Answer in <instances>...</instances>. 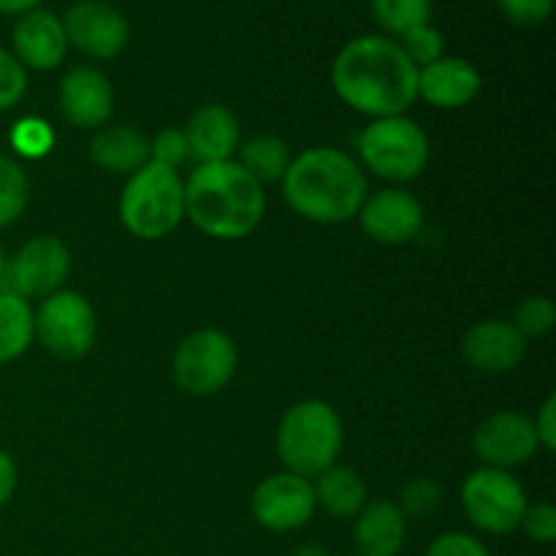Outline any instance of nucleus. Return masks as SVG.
<instances>
[{"mask_svg":"<svg viewBox=\"0 0 556 556\" xmlns=\"http://www.w3.org/2000/svg\"><path fill=\"white\" fill-rule=\"evenodd\" d=\"M98 320L81 293L58 291L41 299L33 313V340L60 362H76L96 345Z\"/></svg>","mask_w":556,"mask_h":556,"instance_id":"0eeeda50","label":"nucleus"},{"mask_svg":"<svg viewBox=\"0 0 556 556\" xmlns=\"http://www.w3.org/2000/svg\"><path fill=\"white\" fill-rule=\"evenodd\" d=\"M27 190L30 185L20 163L9 155H0V228L22 215L27 204Z\"/></svg>","mask_w":556,"mask_h":556,"instance_id":"a878e982","label":"nucleus"},{"mask_svg":"<svg viewBox=\"0 0 556 556\" xmlns=\"http://www.w3.org/2000/svg\"><path fill=\"white\" fill-rule=\"evenodd\" d=\"M16 489V465L3 448H0V508L14 497Z\"/></svg>","mask_w":556,"mask_h":556,"instance_id":"e433bc0d","label":"nucleus"},{"mask_svg":"<svg viewBox=\"0 0 556 556\" xmlns=\"http://www.w3.org/2000/svg\"><path fill=\"white\" fill-rule=\"evenodd\" d=\"M253 519L269 532H293L302 530L315 516V486L309 478L293 476V472H277L258 483L250 500Z\"/></svg>","mask_w":556,"mask_h":556,"instance_id":"f8f14e48","label":"nucleus"},{"mask_svg":"<svg viewBox=\"0 0 556 556\" xmlns=\"http://www.w3.org/2000/svg\"><path fill=\"white\" fill-rule=\"evenodd\" d=\"M331 87L353 112L372 119L396 117L418 98V68L396 38L367 33L351 38L337 52Z\"/></svg>","mask_w":556,"mask_h":556,"instance_id":"f257e3e1","label":"nucleus"},{"mask_svg":"<svg viewBox=\"0 0 556 556\" xmlns=\"http://www.w3.org/2000/svg\"><path fill=\"white\" fill-rule=\"evenodd\" d=\"M43 0H0V14H9V16H20L25 11L38 9Z\"/></svg>","mask_w":556,"mask_h":556,"instance_id":"4c0bfd02","label":"nucleus"},{"mask_svg":"<svg viewBox=\"0 0 556 556\" xmlns=\"http://www.w3.org/2000/svg\"><path fill=\"white\" fill-rule=\"evenodd\" d=\"M481 74L465 58L443 54L434 63L418 68V98L434 109H462L481 92Z\"/></svg>","mask_w":556,"mask_h":556,"instance_id":"a211bd4d","label":"nucleus"},{"mask_svg":"<svg viewBox=\"0 0 556 556\" xmlns=\"http://www.w3.org/2000/svg\"><path fill=\"white\" fill-rule=\"evenodd\" d=\"M90 157L112 174H136L150 163V139L130 125H112L92 136Z\"/></svg>","mask_w":556,"mask_h":556,"instance_id":"412c9836","label":"nucleus"},{"mask_svg":"<svg viewBox=\"0 0 556 556\" xmlns=\"http://www.w3.org/2000/svg\"><path fill=\"white\" fill-rule=\"evenodd\" d=\"M190 157L199 163H220L233 161V152L239 150V119L223 103H206L190 117L188 130Z\"/></svg>","mask_w":556,"mask_h":556,"instance_id":"6ab92c4d","label":"nucleus"},{"mask_svg":"<svg viewBox=\"0 0 556 556\" xmlns=\"http://www.w3.org/2000/svg\"><path fill=\"white\" fill-rule=\"evenodd\" d=\"M291 556H331L329 548L320 546V543H302V546L293 548Z\"/></svg>","mask_w":556,"mask_h":556,"instance_id":"58836bf2","label":"nucleus"},{"mask_svg":"<svg viewBox=\"0 0 556 556\" xmlns=\"http://www.w3.org/2000/svg\"><path fill=\"white\" fill-rule=\"evenodd\" d=\"M33 345V307L14 293H0V364L20 358Z\"/></svg>","mask_w":556,"mask_h":556,"instance_id":"b1692460","label":"nucleus"},{"mask_svg":"<svg viewBox=\"0 0 556 556\" xmlns=\"http://www.w3.org/2000/svg\"><path fill=\"white\" fill-rule=\"evenodd\" d=\"M27 90V71L11 49L0 47V112H9L22 101Z\"/></svg>","mask_w":556,"mask_h":556,"instance_id":"7c9ffc66","label":"nucleus"},{"mask_svg":"<svg viewBox=\"0 0 556 556\" xmlns=\"http://www.w3.org/2000/svg\"><path fill=\"white\" fill-rule=\"evenodd\" d=\"M527 340L508 320H481L462 337V356L478 372H510L521 364Z\"/></svg>","mask_w":556,"mask_h":556,"instance_id":"f3484780","label":"nucleus"},{"mask_svg":"<svg viewBox=\"0 0 556 556\" xmlns=\"http://www.w3.org/2000/svg\"><path fill=\"white\" fill-rule=\"evenodd\" d=\"M532 424H535V434L541 448L552 454L556 448V396L554 394L543 402V407L538 410V416L532 418Z\"/></svg>","mask_w":556,"mask_h":556,"instance_id":"c9c22d12","label":"nucleus"},{"mask_svg":"<svg viewBox=\"0 0 556 556\" xmlns=\"http://www.w3.org/2000/svg\"><path fill=\"white\" fill-rule=\"evenodd\" d=\"M369 9L383 36L396 41L413 27L432 22V0H369Z\"/></svg>","mask_w":556,"mask_h":556,"instance_id":"393cba45","label":"nucleus"},{"mask_svg":"<svg viewBox=\"0 0 556 556\" xmlns=\"http://www.w3.org/2000/svg\"><path fill=\"white\" fill-rule=\"evenodd\" d=\"M60 112L76 128H101L114 112V90L106 74L76 65L60 79Z\"/></svg>","mask_w":556,"mask_h":556,"instance_id":"dca6fc26","label":"nucleus"},{"mask_svg":"<svg viewBox=\"0 0 556 556\" xmlns=\"http://www.w3.org/2000/svg\"><path fill=\"white\" fill-rule=\"evenodd\" d=\"M3 269H5V255H3V248H0V280H3Z\"/></svg>","mask_w":556,"mask_h":556,"instance_id":"ea45409f","label":"nucleus"},{"mask_svg":"<svg viewBox=\"0 0 556 556\" xmlns=\"http://www.w3.org/2000/svg\"><path fill=\"white\" fill-rule=\"evenodd\" d=\"M264 212V185L237 161L199 163L185 182V215L212 239L248 237Z\"/></svg>","mask_w":556,"mask_h":556,"instance_id":"7ed1b4c3","label":"nucleus"},{"mask_svg":"<svg viewBox=\"0 0 556 556\" xmlns=\"http://www.w3.org/2000/svg\"><path fill=\"white\" fill-rule=\"evenodd\" d=\"M288 206L304 220L337 226L358 215L367 199L362 166L334 147H309L296 155L282 177Z\"/></svg>","mask_w":556,"mask_h":556,"instance_id":"f03ea898","label":"nucleus"},{"mask_svg":"<svg viewBox=\"0 0 556 556\" xmlns=\"http://www.w3.org/2000/svg\"><path fill=\"white\" fill-rule=\"evenodd\" d=\"M462 508L467 519L489 535H508L519 530L527 505L525 486L508 470L481 467L462 483Z\"/></svg>","mask_w":556,"mask_h":556,"instance_id":"6e6552de","label":"nucleus"},{"mask_svg":"<svg viewBox=\"0 0 556 556\" xmlns=\"http://www.w3.org/2000/svg\"><path fill=\"white\" fill-rule=\"evenodd\" d=\"M358 155L364 166L391 182H410L421 177L429 163V139L416 119L396 114L378 117L358 134Z\"/></svg>","mask_w":556,"mask_h":556,"instance_id":"423d86ee","label":"nucleus"},{"mask_svg":"<svg viewBox=\"0 0 556 556\" xmlns=\"http://www.w3.org/2000/svg\"><path fill=\"white\" fill-rule=\"evenodd\" d=\"M362 228L380 244H407L424 226V206L413 193L402 188H386L364 199Z\"/></svg>","mask_w":556,"mask_h":556,"instance_id":"2eb2a0df","label":"nucleus"},{"mask_svg":"<svg viewBox=\"0 0 556 556\" xmlns=\"http://www.w3.org/2000/svg\"><path fill=\"white\" fill-rule=\"evenodd\" d=\"M556 320V307L548 296H527L519 307L514 309V326L525 340H538V337H546L554 329Z\"/></svg>","mask_w":556,"mask_h":556,"instance_id":"bb28decb","label":"nucleus"},{"mask_svg":"<svg viewBox=\"0 0 556 556\" xmlns=\"http://www.w3.org/2000/svg\"><path fill=\"white\" fill-rule=\"evenodd\" d=\"M185 217V182L174 168L147 163L130 174L119 195V220L134 237L155 242L168 237Z\"/></svg>","mask_w":556,"mask_h":556,"instance_id":"39448f33","label":"nucleus"},{"mask_svg":"<svg viewBox=\"0 0 556 556\" xmlns=\"http://www.w3.org/2000/svg\"><path fill=\"white\" fill-rule=\"evenodd\" d=\"M497 9L516 27H541L552 16L554 0H497Z\"/></svg>","mask_w":556,"mask_h":556,"instance_id":"473e14b6","label":"nucleus"},{"mask_svg":"<svg viewBox=\"0 0 556 556\" xmlns=\"http://www.w3.org/2000/svg\"><path fill=\"white\" fill-rule=\"evenodd\" d=\"M407 519L400 505L391 500L367 503L353 525V546L356 556H400L405 546Z\"/></svg>","mask_w":556,"mask_h":556,"instance_id":"aec40b11","label":"nucleus"},{"mask_svg":"<svg viewBox=\"0 0 556 556\" xmlns=\"http://www.w3.org/2000/svg\"><path fill=\"white\" fill-rule=\"evenodd\" d=\"M291 150H288L286 141L280 136L261 134L253 136L250 141H244L242 150H239V166L250 174L253 179H258L261 185L266 182H282L288 166H291Z\"/></svg>","mask_w":556,"mask_h":556,"instance_id":"5701e85b","label":"nucleus"},{"mask_svg":"<svg viewBox=\"0 0 556 556\" xmlns=\"http://www.w3.org/2000/svg\"><path fill=\"white\" fill-rule=\"evenodd\" d=\"M519 527L530 541L548 546V543L556 541V508L548 503L532 505V508L525 510Z\"/></svg>","mask_w":556,"mask_h":556,"instance_id":"72a5a7b5","label":"nucleus"},{"mask_svg":"<svg viewBox=\"0 0 556 556\" xmlns=\"http://www.w3.org/2000/svg\"><path fill=\"white\" fill-rule=\"evenodd\" d=\"M342 448V424L329 402L307 400L288 407L277 429V454L288 472L318 478L337 462Z\"/></svg>","mask_w":556,"mask_h":556,"instance_id":"20e7f679","label":"nucleus"},{"mask_svg":"<svg viewBox=\"0 0 556 556\" xmlns=\"http://www.w3.org/2000/svg\"><path fill=\"white\" fill-rule=\"evenodd\" d=\"M172 372L174 383L188 394H217L237 372V348L217 329L193 331L177 345Z\"/></svg>","mask_w":556,"mask_h":556,"instance_id":"1a4fd4ad","label":"nucleus"},{"mask_svg":"<svg viewBox=\"0 0 556 556\" xmlns=\"http://www.w3.org/2000/svg\"><path fill=\"white\" fill-rule=\"evenodd\" d=\"M478 459L494 470H508L530 462L541 451L535 424L530 416L516 410H503L489 416L472 438Z\"/></svg>","mask_w":556,"mask_h":556,"instance_id":"ddd939ff","label":"nucleus"},{"mask_svg":"<svg viewBox=\"0 0 556 556\" xmlns=\"http://www.w3.org/2000/svg\"><path fill=\"white\" fill-rule=\"evenodd\" d=\"M60 20L68 47L92 60L117 58L130 41L128 20L106 0H76Z\"/></svg>","mask_w":556,"mask_h":556,"instance_id":"9b49d317","label":"nucleus"},{"mask_svg":"<svg viewBox=\"0 0 556 556\" xmlns=\"http://www.w3.org/2000/svg\"><path fill=\"white\" fill-rule=\"evenodd\" d=\"M400 43L416 68H424V65L434 63V60H440L445 54V36L432 22L421 27H413L410 33H405L400 38Z\"/></svg>","mask_w":556,"mask_h":556,"instance_id":"cd10ccee","label":"nucleus"},{"mask_svg":"<svg viewBox=\"0 0 556 556\" xmlns=\"http://www.w3.org/2000/svg\"><path fill=\"white\" fill-rule=\"evenodd\" d=\"M11 144L25 157H43L54 144V134L43 119L25 117L11 130Z\"/></svg>","mask_w":556,"mask_h":556,"instance_id":"c756f323","label":"nucleus"},{"mask_svg":"<svg viewBox=\"0 0 556 556\" xmlns=\"http://www.w3.org/2000/svg\"><path fill=\"white\" fill-rule=\"evenodd\" d=\"M427 556H492L478 538L467 532H443L427 548Z\"/></svg>","mask_w":556,"mask_h":556,"instance_id":"f704fd0d","label":"nucleus"},{"mask_svg":"<svg viewBox=\"0 0 556 556\" xmlns=\"http://www.w3.org/2000/svg\"><path fill=\"white\" fill-rule=\"evenodd\" d=\"M71 271L68 248L58 237H33L22 244L14 258H5L0 293H14L20 299H47L63 291Z\"/></svg>","mask_w":556,"mask_h":556,"instance_id":"9d476101","label":"nucleus"},{"mask_svg":"<svg viewBox=\"0 0 556 556\" xmlns=\"http://www.w3.org/2000/svg\"><path fill=\"white\" fill-rule=\"evenodd\" d=\"M315 486V503L334 519H356L358 510L367 505V486L362 476L351 467L331 465L318 476Z\"/></svg>","mask_w":556,"mask_h":556,"instance_id":"4be33fe9","label":"nucleus"},{"mask_svg":"<svg viewBox=\"0 0 556 556\" xmlns=\"http://www.w3.org/2000/svg\"><path fill=\"white\" fill-rule=\"evenodd\" d=\"M190 157L188 136L182 128H163L155 139H150V161L177 172Z\"/></svg>","mask_w":556,"mask_h":556,"instance_id":"2f4dec72","label":"nucleus"},{"mask_svg":"<svg viewBox=\"0 0 556 556\" xmlns=\"http://www.w3.org/2000/svg\"><path fill=\"white\" fill-rule=\"evenodd\" d=\"M400 510L405 519H427V516L438 514V508L443 505V489L434 481H413L402 489L400 494Z\"/></svg>","mask_w":556,"mask_h":556,"instance_id":"c85d7f7f","label":"nucleus"},{"mask_svg":"<svg viewBox=\"0 0 556 556\" xmlns=\"http://www.w3.org/2000/svg\"><path fill=\"white\" fill-rule=\"evenodd\" d=\"M68 52V38H65L63 20L49 9L25 11L14 20L11 27V54L22 63V68L30 71H52L58 68Z\"/></svg>","mask_w":556,"mask_h":556,"instance_id":"4468645a","label":"nucleus"}]
</instances>
